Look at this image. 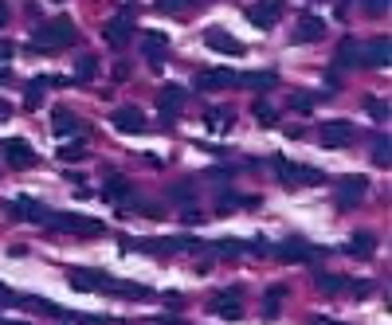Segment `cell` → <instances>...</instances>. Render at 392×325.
<instances>
[{"mask_svg":"<svg viewBox=\"0 0 392 325\" xmlns=\"http://www.w3.org/2000/svg\"><path fill=\"white\" fill-rule=\"evenodd\" d=\"M318 255V247H310L306 239H298V235H291V239H282L279 247H275V259H282V263H310Z\"/></svg>","mask_w":392,"mask_h":325,"instance_id":"obj_11","label":"cell"},{"mask_svg":"<svg viewBox=\"0 0 392 325\" xmlns=\"http://www.w3.org/2000/svg\"><path fill=\"white\" fill-rule=\"evenodd\" d=\"M389 59H392L389 39H369V43H361V67H389Z\"/></svg>","mask_w":392,"mask_h":325,"instance_id":"obj_19","label":"cell"},{"mask_svg":"<svg viewBox=\"0 0 392 325\" xmlns=\"http://www.w3.org/2000/svg\"><path fill=\"white\" fill-rule=\"evenodd\" d=\"M314 286H318L322 294H342V290L349 286V278H342V275H318V278H314Z\"/></svg>","mask_w":392,"mask_h":325,"instance_id":"obj_30","label":"cell"},{"mask_svg":"<svg viewBox=\"0 0 392 325\" xmlns=\"http://www.w3.org/2000/svg\"><path fill=\"white\" fill-rule=\"evenodd\" d=\"M294 43H322L326 39V20L314 12H302L298 20H294V32H291Z\"/></svg>","mask_w":392,"mask_h":325,"instance_id":"obj_9","label":"cell"},{"mask_svg":"<svg viewBox=\"0 0 392 325\" xmlns=\"http://www.w3.org/2000/svg\"><path fill=\"white\" fill-rule=\"evenodd\" d=\"M8 114H12V110H8L4 102H0V121H8Z\"/></svg>","mask_w":392,"mask_h":325,"instance_id":"obj_49","label":"cell"},{"mask_svg":"<svg viewBox=\"0 0 392 325\" xmlns=\"http://www.w3.org/2000/svg\"><path fill=\"white\" fill-rule=\"evenodd\" d=\"M337 67H361V43H357V39H342V48H337Z\"/></svg>","mask_w":392,"mask_h":325,"instance_id":"obj_26","label":"cell"},{"mask_svg":"<svg viewBox=\"0 0 392 325\" xmlns=\"http://www.w3.org/2000/svg\"><path fill=\"white\" fill-rule=\"evenodd\" d=\"M141 55L149 59V67H161L165 55H169V36H161V32H146V36H141Z\"/></svg>","mask_w":392,"mask_h":325,"instance_id":"obj_17","label":"cell"},{"mask_svg":"<svg viewBox=\"0 0 392 325\" xmlns=\"http://www.w3.org/2000/svg\"><path fill=\"white\" fill-rule=\"evenodd\" d=\"M4 161H8V169H32L36 165V149L24 137H8L4 141Z\"/></svg>","mask_w":392,"mask_h":325,"instance_id":"obj_12","label":"cell"},{"mask_svg":"<svg viewBox=\"0 0 392 325\" xmlns=\"http://www.w3.org/2000/svg\"><path fill=\"white\" fill-rule=\"evenodd\" d=\"M271 165H275V173H279L282 188H314V184H326V173L322 169L294 165V161H286V157H271Z\"/></svg>","mask_w":392,"mask_h":325,"instance_id":"obj_2","label":"cell"},{"mask_svg":"<svg viewBox=\"0 0 392 325\" xmlns=\"http://www.w3.org/2000/svg\"><path fill=\"white\" fill-rule=\"evenodd\" d=\"M204 43H208L212 51H220V55H244L247 43H239V39L232 36V32H224V28H208L204 32Z\"/></svg>","mask_w":392,"mask_h":325,"instance_id":"obj_14","label":"cell"},{"mask_svg":"<svg viewBox=\"0 0 392 325\" xmlns=\"http://www.w3.org/2000/svg\"><path fill=\"white\" fill-rule=\"evenodd\" d=\"M67 43H75V24L67 16L43 20V24L32 32V51H63Z\"/></svg>","mask_w":392,"mask_h":325,"instance_id":"obj_1","label":"cell"},{"mask_svg":"<svg viewBox=\"0 0 392 325\" xmlns=\"http://www.w3.org/2000/svg\"><path fill=\"white\" fill-rule=\"evenodd\" d=\"M389 161H392V145H389V137H377V141H373V165L389 169Z\"/></svg>","mask_w":392,"mask_h":325,"instance_id":"obj_31","label":"cell"},{"mask_svg":"<svg viewBox=\"0 0 392 325\" xmlns=\"http://www.w3.org/2000/svg\"><path fill=\"white\" fill-rule=\"evenodd\" d=\"M114 79H118V83H122V79H130V63H118V67H114Z\"/></svg>","mask_w":392,"mask_h":325,"instance_id":"obj_42","label":"cell"},{"mask_svg":"<svg viewBox=\"0 0 392 325\" xmlns=\"http://www.w3.org/2000/svg\"><path fill=\"white\" fill-rule=\"evenodd\" d=\"M184 98H188V95H184L181 86H173V83H165V86H161V95H157L161 118H165V121H173V118H177V114H181V106H184Z\"/></svg>","mask_w":392,"mask_h":325,"instance_id":"obj_16","label":"cell"},{"mask_svg":"<svg viewBox=\"0 0 392 325\" xmlns=\"http://www.w3.org/2000/svg\"><path fill=\"white\" fill-rule=\"evenodd\" d=\"M59 157H63V161H83V157H86V149H83V145H63V149H59Z\"/></svg>","mask_w":392,"mask_h":325,"instance_id":"obj_39","label":"cell"},{"mask_svg":"<svg viewBox=\"0 0 392 325\" xmlns=\"http://www.w3.org/2000/svg\"><path fill=\"white\" fill-rule=\"evenodd\" d=\"M51 130H55V137H71V133H83V121L67 106H55L51 110Z\"/></svg>","mask_w":392,"mask_h":325,"instance_id":"obj_21","label":"cell"},{"mask_svg":"<svg viewBox=\"0 0 392 325\" xmlns=\"http://www.w3.org/2000/svg\"><path fill=\"white\" fill-rule=\"evenodd\" d=\"M208 310L216 313V317H228V322H239L244 317V294H239V286L232 290H220L216 298L208 302Z\"/></svg>","mask_w":392,"mask_h":325,"instance_id":"obj_8","label":"cell"},{"mask_svg":"<svg viewBox=\"0 0 392 325\" xmlns=\"http://www.w3.org/2000/svg\"><path fill=\"white\" fill-rule=\"evenodd\" d=\"M51 231H75V235H102V219H90V216H79V212H48L43 216Z\"/></svg>","mask_w":392,"mask_h":325,"instance_id":"obj_3","label":"cell"},{"mask_svg":"<svg viewBox=\"0 0 392 325\" xmlns=\"http://www.w3.org/2000/svg\"><path fill=\"white\" fill-rule=\"evenodd\" d=\"M282 298H286V286H282V282L267 286V294H263V302H259V313H263V317H279Z\"/></svg>","mask_w":392,"mask_h":325,"instance_id":"obj_23","label":"cell"},{"mask_svg":"<svg viewBox=\"0 0 392 325\" xmlns=\"http://www.w3.org/2000/svg\"><path fill=\"white\" fill-rule=\"evenodd\" d=\"M384 12H389V0H365V16L377 20V16H384Z\"/></svg>","mask_w":392,"mask_h":325,"instance_id":"obj_38","label":"cell"},{"mask_svg":"<svg viewBox=\"0 0 392 325\" xmlns=\"http://www.w3.org/2000/svg\"><path fill=\"white\" fill-rule=\"evenodd\" d=\"M157 325H184V322H181V317H161Z\"/></svg>","mask_w":392,"mask_h":325,"instance_id":"obj_48","label":"cell"},{"mask_svg":"<svg viewBox=\"0 0 392 325\" xmlns=\"http://www.w3.org/2000/svg\"><path fill=\"white\" fill-rule=\"evenodd\" d=\"M169 200H177V204H184V208H188V200H193V184H188V181L173 184V188H169Z\"/></svg>","mask_w":392,"mask_h":325,"instance_id":"obj_35","label":"cell"},{"mask_svg":"<svg viewBox=\"0 0 392 325\" xmlns=\"http://www.w3.org/2000/svg\"><path fill=\"white\" fill-rule=\"evenodd\" d=\"M12 83V67H0V86H8Z\"/></svg>","mask_w":392,"mask_h":325,"instance_id":"obj_43","label":"cell"},{"mask_svg":"<svg viewBox=\"0 0 392 325\" xmlns=\"http://www.w3.org/2000/svg\"><path fill=\"white\" fill-rule=\"evenodd\" d=\"M310 325H342V322H333V317H310Z\"/></svg>","mask_w":392,"mask_h":325,"instance_id":"obj_45","label":"cell"},{"mask_svg":"<svg viewBox=\"0 0 392 325\" xmlns=\"http://www.w3.org/2000/svg\"><path fill=\"white\" fill-rule=\"evenodd\" d=\"M181 224H184V228H193V224H204V216H200L196 208H184V212H181Z\"/></svg>","mask_w":392,"mask_h":325,"instance_id":"obj_40","label":"cell"},{"mask_svg":"<svg viewBox=\"0 0 392 325\" xmlns=\"http://www.w3.org/2000/svg\"><path fill=\"white\" fill-rule=\"evenodd\" d=\"M204 126H208L212 133H228L235 126V114L228 106H212V110H204Z\"/></svg>","mask_w":392,"mask_h":325,"instance_id":"obj_22","label":"cell"},{"mask_svg":"<svg viewBox=\"0 0 392 325\" xmlns=\"http://www.w3.org/2000/svg\"><path fill=\"white\" fill-rule=\"evenodd\" d=\"M318 141H322V149H349V145L357 141L353 121H342V118L322 121L318 126Z\"/></svg>","mask_w":392,"mask_h":325,"instance_id":"obj_4","label":"cell"},{"mask_svg":"<svg viewBox=\"0 0 392 325\" xmlns=\"http://www.w3.org/2000/svg\"><path fill=\"white\" fill-rule=\"evenodd\" d=\"M251 118H255L259 126H279V110L271 106V102H263V98H259L255 106H251Z\"/></svg>","mask_w":392,"mask_h":325,"instance_id":"obj_29","label":"cell"},{"mask_svg":"<svg viewBox=\"0 0 392 325\" xmlns=\"http://www.w3.org/2000/svg\"><path fill=\"white\" fill-rule=\"evenodd\" d=\"M279 83V75L275 71H255V75H239V86L247 90H271V86Z\"/></svg>","mask_w":392,"mask_h":325,"instance_id":"obj_25","label":"cell"},{"mask_svg":"<svg viewBox=\"0 0 392 325\" xmlns=\"http://www.w3.org/2000/svg\"><path fill=\"white\" fill-rule=\"evenodd\" d=\"M365 193H369V177H361V173H357V177H342V181H337L333 200H337V208H345V212H349V208H357L361 200H365Z\"/></svg>","mask_w":392,"mask_h":325,"instance_id":"obj_7","label":"cell"},{"mask_svg":"<svg viewBox=\"0 0 392 325\" xmlns=\"http://www.w3.org/2000/svg\"><path fill=\"white\" fill-rule=\"evenodd\" d=\"M134 196V184L126 181L122 173H106V181H102V200H130Z\"/></svg>","mask_w":392,"mask_h":325,"instance_id":"obj_20","label":"cell"},{"mask_svg":"<svg viewBox=\"0 0 392 325\" xmlns=\"http://www.w3.org/2000/svg\"><path fill=\"white\" fill-rule=\"evenodd\" d=\"M67 282H71L75 290H110L114 278L106 275V270H86V266H75V270H67Z\"/></svg>","mask_w":392,"mask_h":325,"instance_id":"obj_13","label":"cell"},{"mask_svg":"<svg viewBox=\"0 0 392 325\" xmlns=\"http://www.w3.org/2000/svg\"><path fill=\"white\" fill-rule=\"evenodd\" d=\"M110 121H114V126H118L122 133H141V130L149 126L146 114H141L137 106H118V110L110 114Z\"/></svg>","mask_w":392,"mask_h":325,"instance_id":"obj_18","label":"cell"},{"mask_svg":"<svg viewBox=\"0 0 392 325\" xmlns=\"http://www.w3.org/2000/svg\"><path fill=\"white\" fill-rule=\"evenodd\" d=\"M75 71H79V79H95L98 59H95V55H79V67H75Z\"/></svg>","mask_w":392,"mask_h":325,"instance_id":"obj_36","label":"cell"},{"mask_svg":"<svg viewBox=\"0 0 392 325\" xmlns=\"http://www.w3.org/2000/svg\"><path fill=\"white\" fill-rule=\"evenodd\" d=\"M4 59H12V43H0V63Z\"/></svg>","mask_w":392,"mask_h":325,"instance_id":"obj_44","label":"cell"},{"mask_svg":"<svg viewBox=\"0 0 392 325\" xmlns=\"http://www.w3.org/2000/svg\"><path fill=\"white\" fill-rule=\"evenodd\" d=\"M365 110L373 121H389V102L384 98H365Z\"/></svg>","mask_w":392,"mask_h":325,"instance_id":"obj_32","label":"cell"},{"mask_svg":"<svg viewBox=\"0 0 392 325\" xmlns=\"http://www.w3.org/2000/svg\"><path fill=\"white\" fill-rule=\"evenodd\" d=\"M345 290H357L353 298H365L369 290H373V282H361V278H357V282H349V286H345Z\"/></svg>","mask_w":392,"mask_h":325,"instance_id":"obj_41","label":"cell"},{"mask_svg":"<svg viewBox=\"0 0 392 325\" xmlns=\"http://www.w3.org/2000/svg\"><path fill=\"white\" fill-rule=\"evenodd\" d=\"M239 251H244V243H235V239H220V243H212V255H220V259H235Z\"/></svg>","mask_w":392,"mask_h":325,"instance_id":"obj_33","label":"cell"},{"mask_svg":"<svg viewBox=\"0 0 392 325\" xmlns=\"http://www.w3.org/2000/svg\"><path fill=\"white\" fill-rule=\"evenodd\" d=\"M8 24V4H4V0H0V28Z\"/></svg>","mask_w":392,"mask_h":325,"instance_id":"obj_47","label":"cell"},{"mask_svg":"<svg viewBox=\"0 0 392 325\" xmlns=\"http://www.w3.org/2000/svg\"><path fill=\"white\" fill-rule=\"evenodd\" d=\"M239 86V71H196V90H232Z\"/></svg>","mask_w":392,"mask_h":325,"instance_id":"obj_15","label":"cell"},{"mask_svg":"<svg viewBox=\"0 0 392 325\" xmlns=\"http://www.w3.org/2000/svg\"><path fill=\"white\" fill-rule=\"evenodd\" d=\"M291 110H298V114H310V110H314V95H291Z\"/></svg>","mask_w":392,"mask_h":325,"instance_id":"obj_37","label":"cell"},{"mask_svg":"<svg viewBox=\"0 0 392 325\" xmlns=\"http://www.w3.org/2000/svg\"><path fill=\"white\" fill-rule=\"evenodd\" d=\"M377 251V235H373V231H357L353 239H349V255H361V259H365V255H373Z\"/></svg>","mask_w":392,"mask_h":325,"instance_id":"obj_27","label":"cell"},{"mask_svg":"<svg viewBox=\"0 0 392 325\" xmlns=\"http://www.w3.org/2000/svg\"><path fill=\"white\" fill-rule=\"evenodd\" d=\"M134 12H137V8H122L114 20H106V24H102V39H106L110 48L122 51L126 43L134 39Z\"/></svg>","mask_w":392,"mask_h":325,"instance_id":"obj_5","label":"cell"},{"mask_svg":"<svg viewBox=\"0 0 392 325\" xmlns=\"http://www.w3.org/2000/svg\"><path fill=\"white\" fill-rule=\"evenodd\" d=\"M4 325H24V322H4Z\"/></svg>","mask_w":392,"mask_h":325,"instance_id":"obj_50","label":"cell"},{"mask_svg":"<svg viewBox=\"0 0 392 325\" xmlns=\"http://www.w3.org/2000/svg\"><path fill=\"white\" fill-rule=\"evenodd\" d=\"M43 90H48V79H32V83L24 86V106L28 110H39V106H43Z\"/></svg>","mask_w":392,"mask_h":325,"instance_id":"obj_28","label":"cell"},{"mask_svg":"<svg viewBox=\"0 0 392 325\" xmlns=\"http://www.w3.org/2000/svg\"><path fill=\"white\" fill-rule=\"evenodd\" d=\"M282 12H286V4H282V0H255V4L247 8V20H251L259 32H271V28L282 20Z\"/></svg>","mask_w":392,"mask_h":325,"instance_id":"obj_6","label":"cell"},{"mask_svg":"<svg viewBox=\"0 0 392 325\" xmlns=\"http://www.w3.org/2000/svg\"><path fill=\"white\" fill-rule=\"evenodd\" d=\"M110 290L118 294V298H130V302H149V298H153V290L141 286V282H118V278H114Z\"/></svg>","mask_w":392,"mask_h":325,"instance_id":"obj_24","label":"cell"},{"mask_svg":"<svg viewBox=\"0 0 392 325\" xmlns=\"http://www.w3.org/2000/svg\"><path fill=\"white\" fill-rule=\"evenodd\" d=\"M4 212H8L12 219H24V224H39V219L48 216V208L39 204L36 196H16V200L4 204Z\"/></svg>","mask_w":392,"mask_h":325,"instance_id":"obj_10","label":"cell"},{"mask_svg":"<svg viewBox=\"0 0 392 325\" xmlns=\"http://www.w3.org/2000/svg\"><path fill=\"white\" fill-rule=\"evenodd\" d=\"M193 0H157V12H169V16H184Z\"/></svg>","mask_w":392,"mask_h":325,"instance_id":"obj_34","label":"cell"},{"mask_svg":"<svg viewBox=\"0 0 392 325\" xmlns=\"http://www.w3.org/2000/svg\"><path fill=\"white\" fill-rule=\"evenodd\" d=\"M337 16H342V20L349 16V0H337Z\"/></svg>","mask_w":392,"mask_h":325,"instance_id":"obj_46","label":"cell"}]
</instances>
